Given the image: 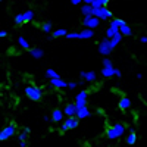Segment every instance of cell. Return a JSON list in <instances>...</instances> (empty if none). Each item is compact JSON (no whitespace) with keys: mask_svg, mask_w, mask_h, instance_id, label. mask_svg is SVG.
<instances>
[{"mask_svg":"<svg viewBox=\"0 0 147 147\" xmlns=\"http://www.w3.org/2000/svg\"><path fill=\"white\" fill-rule=\"evenodd\" d=\"M50 118H52V122H55V124H62L65 121V113H63V110H60V109H55L52 112Z\"/></svg>","mask_w":147,"mask_h":147,"instance_id":"obj_8","label":"cell"},{"mask_svg":"<svg viewBox=\"0 0 147 147\" xmlns=\"http://www.w3.org/2000/svg\"><path fill=\"white\" fill-rule=\"evenodd\" d=\"M102 63H103V68H113V63H112V60H110L109 57H105Z\"/></svg>","mask_w":147,"mask_h":147,"instance_id":"obj_34","label":"cell"},{"mask_svg":"<svg viewBox=\"0 0 147 147\" xmlns=\"http://www.w3.org/2000/svg\"><path fill=\"white\" fill-rule=\"evenodd\" d=\"M124 25H127V22H125L124 19H119V18H113V19L109 21V27L121 28V27H124Z\"/></svg>","mask_w":147,"mask_h":147,"instance_id":"obj_17","label":"cell"},{"mask_svg":"<svg viewBox=\"0 0 147 147\" xmlns=\"http://www.w3.org/2000/svg\"><path fill=\"white\" fill-rule=\"evenodd\" d=\"M24 131H25V132H27V134H30V132H31V129H30V128H28V127H25V128H24Z\"/></svg>","mask_w":147,"mask_h":147,"instance_id":"obj_44","label":"cell"},{"mask_svg":"<svg viewBox=\"0 0 147 147\" xmlns=\"http://www.w3.org/2000/svg\"><path fill=\"white\" fill-rule=\"evenodd\" d=\"M115 77H118V78H121V77H122V72H121L119 69H116V68H115Z\"/></svg>","mask_w":147,"mask_h":147,"instance_id":"obj_38","label":"cell"},{"mask_svg":"<svg viewBox=\"0 0 147 147\" xmlns=\"http://www.w3.org/2000/svg\"><path fill=\"white\" fill-rule=\"evenodd\" d=\"M136 77H137V80H143V75H141V74H137Z\"/></svg>","mask_w":147,"mask_h":147,"instance_id":"obj_45","label":"cell"},{"mask_svg":"<svg viewBox=\"0 0 147 147\" xmlns=\"http://www.w3.org/2000/svg\"><path fill=\"white\" fill-rule=\"evenodd\" d=\"M97 50H99V53L105 57H107L110 53H112V47H110V40L107 38V37H105V38L97 44Z\"/></svg>","mask_w":147,"mask_h":147,"instance_id":"obj_3","label":"cell"},{"mask_svg":"<svg viewBox=\"0 0 147 147\" xmlns=\"http://www.w3.org/2000/svg\"><path fill=\"white\" fill-rule=\"evenodd\" d=\"M140 41H141L143 44H147V35H143L141 38H140Z\"/></svg>","mask_w":147,"mask_h":147,"instance_id":"obj_39","label":"cell"},{"mask_svg":"<svg viewBox=\"0 0 147 147\" xmlns=\"http://www.w3.org/2000/svg\"><path fill=\"white\" fill-rule=\"evenodd\" d=\"M81 13H82L84 16H91V15H93V7H91L90 5H84V3H82V6H81Z\"/></svg>","mask_w":147,"mask_h":147,"instance_id":"obj_27","label":"cell"},{"mask_svg":"<svg viewBox=\"0 0 147 147\" xmlns=\"http://www.w3.org/2000/svg\"><path fill=\"white\" fill-rule=\"evenodd\" d=\"M113 128H115V131L118 132L119 138H121V137L127 132V127H125L124 124H121V122H116V124H113Z\"/></svg>","mask_w":147,"mask_h":147,"instance_id":"obj_18","label":"cell"},{"mask_svg":"<svg viewBox=\"0 0 147 147\" xmlns=\"http://www.w3.org/2000/svg\"><path fill=\"white\" fill-rule=\"evenodd\" d=\"M93 35H94V31L93 30H88V28L80 31V38H82V40H88V38H91Z\"/></svg>","mask_w":147,"mask_h":147,"instance_id":"obj_20","label":"cell"},{"mask_svg":"<svg viewBox=\"0 0 147 147\" xmlns=\"http://www.w3.org/2000/svg\"><path fill=\"white\" fill-rule=\"evenodd\" d=\"M68 35V30H53L52 37L53 38H59V37H66Z\"/></svg>","mask_w":147,"mask_h":147,"instance_id":"obj_30","label":"cell"},{"mask_svg":"<svg viewBox=\"0 0 147 147\" xmlns=\"http://www.w3.org/2000/svg\"><path fill=\"white\" fill-rule=\"evenodd\" d=\"M99 25H100V19H99V18H94L93 15L82 18V27H85V28L94 31V28H97Z\"/></svg>","mask_w":147,"mask_h":147,"instance_id":"obj_6","label":"cell"},{"mask_svg":"<svg viewBox=\"0 0 147 147\" xmlns=\"http://www.w3.org/2000/svg\"><path fill=\"white\" fill-rule=\"evenodd\" d=\"M24 93H25V96L32 102H40L43 99V94H44L43 88L37 87V85H27L25 90H24Z\"/></svg>","mask_w":147,"mask_h":147,"instance_id":"obj_1","label":"cell"},{"mask_svg":"<svg viewBox=\"0 0 147 147\" xmlns=\"http://www.w3.org/2000/svg\"><path fill=\"white\" fill-rule=\"evenodd\" d=\"M121 40H122V34H121V32H118V34L113 37V38L110 40V47H112V50H113V49H115V47H116V46L121 43Z\"/></svg>","mask_w":147,"mask_h":147,"instance_id":"obj_29","label":"cell"},{"mask_svg":"<svg viewBox=\"0 0 147 147\" xmlns=\"http://www.w3.org/2000/svg\"><path fill=\"white\" fill-rule=\"evenodd\" d=\"M40 30L43 32L49 34V35H52V32H53V24L50 21H46V22H43L41 25H40Z\"/></svg>","mask_w":147,"mask_h":147,"instance_id":"obj_15","label":"cell"},{"mask_svg":"<svg viewBox=\"0 0 147 147\" xmlns=\"http://www.w3.org/2000/svg\"><path fill=\"white\" fill-rule=\"evenodd\" d=\"M24 21L25 22H32L34 21V18H35V13H34V10H31V9H28V10H25L24 12Z\"/></svg>","mask_w":147,"mask_h":147,"instance_id":"obj_24","label":"cell"},{"mask_svg":"<svg viewBox=\"0 0 147 147\" xmlns=\"http://www.w3.org/2000/svg\"><path fill=\"white\" fill-rule=\"evenodd\" d=\"M81 3H82L81 0H72V2H71L72 6H78V5H81Z\"/></svg>","mask_w":147,"mask_h":147,"instance_id":"obj_37","label":"cell"},{"mask_svg":"<svg viewBox=\"0 0 147 147\" xmlns=\"http://www.w3.org/2000/svg\"><path fill=\"white\" fill-rule=\"evenodd\" d=\"M7 37V31H0V38H5Z\"/></svg>","mask_w":147,"mask_h":147,"instance_id":"obj_40","label":"cell"},{"mask_svg":"<svg viewBox=\"0 0 147 147\" xmlns=\"http://www.w3.org/2000/svg\"><path fill=\"white\" fill-rule=\"evenodd\" d=\"M50 87H53V88H57V90H60V88H68V82L63 80V78H57V80H50Z\"/></svg>","mask_w":147,"mask_h":147,"instance_id":"obj_10","label":"cell"},{"mask_svg":"<svg viewBox=\"0 0 147 147\" xmlns=\"http://www.w3.org/2000/svg\"><path fill=\"white\" fill-rule=\"evenodd\" d=\"M60 131H62V132H66V131H69V128L63 124V122H62V124H60Z\"/></svg>","mask_w":147,"mask_h":147,"instance_id":"obj_36","label":"cell"},{"mask_svg":"<svg viewBox=\"0 0 147 147\" xmlns=\"http://www.w3.org/2000/svg\"><path fill=\"white\" fill-rule=\"evenodd\" d=\"M125 141H127L128 146H134V144L137 143V134L136 132H129L128 136H127V138H125Z\"/></svg>","mask_w":147,"mask_h":147,"instance_id":"obj_28","label":"cell"},{"mask_svg":"<svg viewBox=\"0 0 147 147\" xmlns=\"http://www.w3.org/2000/svg\"><path fill=\"white\" fill-rule=\"evenodd\" d=\"M118 32H119V28H115V27H107V30H106V37H107L109 40H112Z\"/></svg>","mask_w":147,"mask_h":147,"instance_id":"obj_25","label":"cell"},{"mask_svg":"<svg viewBox=\"0 0 147 147\" xmlns=\"http://www.w3.org/2000/svg\"><path fill=\"white\" fill-rule=\"evenodd\" d=\"M93 16L99 18L100 21H110L113 19V13L110 12L107 7H100V9H93Z\"/></svg>","mask_w":147,"mask_h":147,"instance_id":"obj_2","label":"cell"},{"mask_svg":"<svg viewBox=\"0 0 147 147\" xmlns=\"http://www.w3.org/2000/svg\"><path fill=\"white\" fill-rule=\"evenodd\" d=\"M44 75H46V78H49V81H50V80H57V78H62V77H60L59 74H57L55 69H52V68H50V69H47Z\"/></svg>","mask_w":147,"mask_h":147,"instance_id":"obj_23","label":"cell"},{"mask_svg":"<svg viewBox=\"0 0 147 147\" xmlns=\"http://www.w3.org/2000/svg\"><path fill=\"white\" fill-rule=\"evenodd\" d=\"M63 124H65L69 129H75V128H78V125H80V121L77 119V116H74V118H66V119L63 121Z\"/></svg>","mask_w":147,"mask_h":147,"instance_id":"obj_12","label":"cell"},{"mask_svg":"<svg viewBox=\"0 0 147 147\" xmlns=\"http://www.w3.org/2000/svg\"><path fill=\"white\" fill-rule=\"evenodd\" d=\"M13 21H15V25H22V24H25V21H24V15H22V13H16L15 18H13Z\"/></svg>","mask_w":147,"mask_h":147,"instance_id":"obj_31","label":"cell"},{"mask_svg":"<svg viewBox=\"0 0 147 147\" xmlns=\"http://www.w3.org/2000/svg\"><path fill=\"white\" fill-rule=\"evenodd\" d=\"M78 87V82H68V88H71V90H74V88H77Z\"/></svg>","mask_w":147,"mask_h":147,"instance_id":"obj_35","label":"cell"},{"mask_svg":"<svg viewBox=\"0 0 147 147\" xmlns=\"http://www.w3.org/2000/svg\"><path fill=\"white\" fill-rule=\"evenodd\" d=\"M87 99H88V91L87 90H81L75 96V106L77 109H82L87 106Z\"/></svg>","mask_w":147,"mask_h":147,"instance_id":"obj_5","label":"cell"},{"mask_svg":"<svg viewBox=\"0 0 147 147\" xmlns=\"http://www.w3.org/2000/svg\"><path fill=\"white\" fill-rule=\"evenodd\" d=\"M119 32L122 34V37H131L132 35V30H131V27L128 25V24H127V25H124V27H121L119 28Z\"/></svg>","mask_w":147,"mask_h":147,"instance_id":"obj_26","label":"cell"},{"mask_svg":"<svg viewBox=\"0 0 147 147\" xmlns=\"http://www.w3.org/2000/svg\"><path fill=\"white\" fill-rule=\"evenodd\" d=\"M15 132H16V127H15V124H9V125H6L2 131H0V141H6V140H9L12 136H15Z\"/></svg>","mask_w":147,"mask_h":147,"instance_id":"obj_4","label":"cell"},{"mask_svg":"<svg viewBox=\"0 0 147 147\" xmlns=\"http://www.w3.org/2000/svg\"><path fill=\"white\" fill-rule=\"evenodd\" d=\"M19 147H27V141H21L19 143Z\"/></svg>","mask_w":147,"mask_h":147,"instance_id":"obj_42","label":"cell"},{"mask_svg":"<svg viewBox=\"0 0 147 147\" xmlns=\"http://www.w3.org/2000/svg\"><path fill=\"white\" fill-rule=\"evenodd\" d=\"M77 112H78V109L75 106V103H66L65 107H63V113L68 116V118H74V116H77Z\"/></svg>","mask_w":147,"mask_h":147,"instance_id":"obj_9","label":"cell"},{"mask_svg":"<svg viewBox=\"0 0 147 147\" xmlns=\"http://www.w3.org/2000/svg\"><path fill=\"white\" fill-rule=\"evenodd\" d=\"M16 138H18V141H19V143H21V141H27V140H28V134L22 129V131L18 134V136H16Z\"/></svg>","mask_w":147,"mask_h":147,"instance_id":"obj_32","label":"cell"},{"mask_svg":"<svg viewBox=\"0 0 147 147\" xmlns=\"http://www.w3.org/2000/svg\"><path fill=\"white\" fill-rule=\"evenodd\" d=\"M66 38H69V40H77V38H80V32H77V31H71V32H68Z\"/></svg>","mask_w":147,"mask_h":147,"instance_id":"obj_33","label":"cell"},{"mask_svg":"<svg viewBox=\"0 0 147 147\" xmlns=\"http://www.w3.org/2000/svg\"><path fill=\"white\" fill-rule=\"evenodd\" d=\"M106 138H107V140H118V138H119V136H118V132L115 131L113 125L106 128Z\"/></svg>","mask_w":147,"mask_h":147,"instance_id":"obj_16","label":"cell"},{"mask_svg":"<svg viewBox=\"0 0 147 147\" xmlns=\"http://www.w3.org/2000/svg\"><path fill=\"white\" fill-rule=\"evenodd\" d=\"M80 77L85 82H96V80H97V75H96L94 71H81L80 72Z\"/></svg>","mask_w":147,"mask_h":147,"instance_id":"obj_7","label":"cell"},{"mask_svg":"<svg viewBox=\"0 0 147 147\" xmlns=\"http://www.w3.org/2000/svg\"><path fill=\"white\" fill-rule=\"evenodd\" d=\"M131 100H129V97H121L119 99V102H118V107L121 109V110H128L129 107H131Z\"/></svg>","mask_w":147,"mask_h":147,"instance_id":"obj_13","label":"cell"},{"mask_svg":"<svg viewBox=\"0 0 147 147\" xmlns=\"http://www.w3.org/2000/svg\"><path fill=\"white\" fill-rule=\"evenodd\" d=\"M18 44L24 49V50H28V52L32 49V47H31V44H30V41H28L27 38H24V37H18Z\"/></svg>","mask_w":147,"mask_h":147,"instance_id":"obj_19","label":"cell"},{"mask_svg":"<svg viewBox=\"0 0 147 147\" xmlns=\"http://www.w3.org/2000/svg\"><path fill=\"white\" fill-rule=\"evenodd\" d=\"M100 74L105 78H112V77H115V68H102Z\"/></svg>","mask_w":147,"mask_h":147,"instance_id":"obj_22","label":"cell"},{"mask_svg":"<svg viewBox=\"0 0 147 147\" xmlns=\"http://www.w3.org/2000/svg\"><path fill=\"white\" fill-rule=\"evenodd\" d=\"M107 0H91V7L93 9H100V7H106L107 6Z\"/></svg>","mask_w":147,"mask_h":147,"instance_id":"obj_21","label":"cell"},{"mask_svg":"<svg viewBox=\"0 0 147 147\" xmlns=\"http://www.w3.org/2000/svg\"><path fill=\"white\" fill-rule=\"evenodd\" d=\"M43 119H44L46 122H49V121H52V118H50V116H47V115H44V116H43Z\"/></svg>","mask_w":147,"mask_h":147,"instance_id":"obj_41","label":"cell"},{"mask_svg":"<svg viewBox=\"0 0 147 147\" xmlns=\"http://www.w3.org/2000/svg\"><path fill=\"white\" fill-rule=\"evenodd\" d=\"M128 131H129V132H136V128H134V127H129Z\"/></svg>","mask_w":147,"mask_h":147,"instance_id":"obj_43","label":"cell"},{"mask_svg":"<svg viewBox=\"0 0 147 147\" xmlns=\"http://www.w3.org/2000/svg\"><path fill=\"white\" fill-rule=\"evenodd\" d=\"M30 55L35 60H38V59H43L44 57V50H43V49H40V47H32L31 50H30Z\"/></svg>","mask_w":147,"mask_h":147,"instance_id":"obj_14","label":"cell"},{"mask_svg":"<svg viewBox=\"0 0 147 147\" xmlns=\"http://www.w3.org/2000/svg\"><path fill=\"white\" fill-rule=\"evenodd\" d=\"M91 116V112H90V109L85 106L82 109H78V112H77V119L78 121H82V119H87Z\"/></svg>","mask_w":147,"mask_h":147,"instance_id":"obj_11","label":"cell"}]
</instances>
